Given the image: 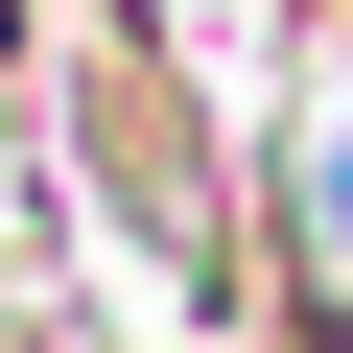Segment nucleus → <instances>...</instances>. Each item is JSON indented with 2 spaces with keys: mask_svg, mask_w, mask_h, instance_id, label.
I'll list each match as a JSON object with an SVG mask.
<instances>
[{
  "mask_svg": "<svg viewBox=\"0 0 353 353\" xmlns=\"http://www.w3.org/2000/svg\"><path fill=\"white\" fill-rule=\"evenodd\" d=\"M283 330H306V353H353V94H306V118H283Z\"/></svg>",
  "mask_w": 353,
  "mask_h": 353,
  "instance_id": "1",
  "label": "nucleus"
}]
</instances>
